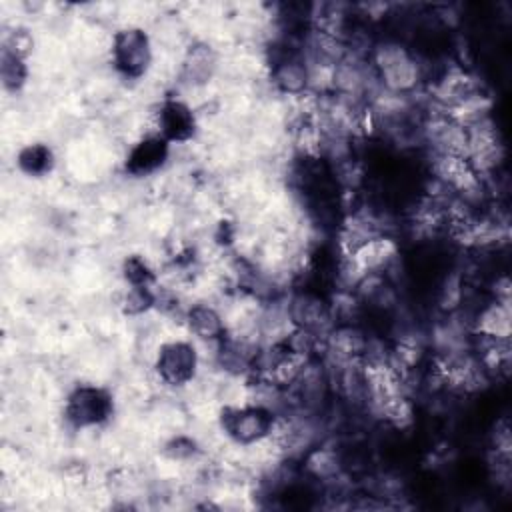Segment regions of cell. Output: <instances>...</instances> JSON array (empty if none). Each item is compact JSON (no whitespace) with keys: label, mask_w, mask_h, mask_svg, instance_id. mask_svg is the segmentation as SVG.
Listing matches in <instances>:
<instances>
[{"label":"cell","mask_w":512,"mask_h":512,"mask_svg":"<svg viewBox=\"0 0 512 512\" xmlns=\"http://www.w3.org/2000/svg\"><path fill=\"white\" fill-rule=\"evenodd\" d=\"M64 414L76 428L98 426L110 418L112 398L98 386H78L68 394Z\"/></svg>","instance_id":"cell-3"},{"label":"cell","mask_w":512,"mask_h":512,"mask_svg":"<svg viewBox=\"0 0 512 512\" xmlns=\"http://www.w3.org/2000/svg\"><path fill=\"white\" fill-rule=\"evenodd\" d=\"M52 150L44 144H32L26 146L20 154H18V166L30 174V176H42L46 172H50L52 168Z\"/></svg>","instance_id":"cell-8"},{"label":"cell","mask_w":512,"mask_h":512,"mask_svg":"<svg viewBox=\"0 0 512 512\" xmlns=\"http://www.w3.org/2000/svg\"><path fill=\"white\" fill-rule=\"evenodd\" d=\"M158 136L170 142H186L196 130L192 108L182 100H164L156 112Z\"/></svg>","instance_id":"cell-5"},{"label":"cell","mask_w":512,"mask_h":512,"mask_svg":"<svg viewBox=\"0 0 512 512\" xmlns=\"http://www.w3.org/2000/svg\"><path fill=\"white\" fill-rule=\"evenodd\" d=\"M152 58L150 40L140 28L118 30L112 38V64L126 78H140Z\"/></svg>","instance_id":"cell-2"},{"label":"cell","mask_w":512,"mask_h":512,"mask_svg":"<svg viewBox=\"0 0 512 512\" xmlns=\"http://www.w3.org/2000/svg\"><path fill=\"white\" fill-rule=\"evenodd\" d=\"M168 158V142L162 136H146L136 142L126 156V170L134 176H146L158 170Z\"/></svg>","instance_id":"cell-6"},{"label":"cell","mask_w":512,"mask_h":512,"mask_svg":"<svg viewBox=\"0 0 512 512\" xmlns=\"http://www.w3.org/2000/svg\"><path fill=\"white\" fill-rule=\"evenodd\" d=\"M198 368V352L194 344L184 340H172L160 346L156 354V372L168 386L188 384Z\"/></svg>","instance_id":"cell-4"},{"label":"cell","mask_w":512,"mask_h":512,"mask_svg":"<svg viewBox=\"0 0 512 512\" xmlns=\"http://www.w3.org/2000/svg\"><path fill=\"white\" fill-rule=\"evenodd\" d=\"M2 78L8 88H20L26 78V66L20 54H14L4 48L2 54Z\"/></svg>","instance_id":"cell-9"},{"label":"cell","mask_w":512,"mask_h":512,"mask_svg":"<svg viewBox=\"0 0 512 512\" xmlns=\"http://www.w3.org/2000/svg\"><path fill=\"white\" fill-rule=\"evenodd\" d=\"M186 322L190 332H194L200 340H224L226 324L220 312L208 304H194L186 312Z\"/></svg>","instance_id":"cell-7"},{"label":"cell","mask_w":512,"mask_h":512,"mask_svg":"<svg viewBox=\"0 0 512 512\" xmlns=\"http://www.w3.org/2000/svg\"><path fill=\"white\" fill-rule=\"evenodd\" d=\"M222 430L238 444L250 446L272 436L276 430V412L266 404L234 406L222 412Z\"/></svg>","instance_id":"cell-1"}]
</instances>
